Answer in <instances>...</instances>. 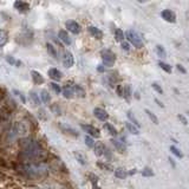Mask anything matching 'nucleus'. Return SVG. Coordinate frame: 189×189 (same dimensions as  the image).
<instances>
[{
    "instance_id": "nucleus-1",
    "label": "nucleus",
    "mask_w": 189,
    "mask_h": 189,
    "mask_svg": "<svg viewBox=\"0 0 189 189\" xmlns=\"http://www.w3.org/2000/svg\"><path fill=\"white\" fill-rule=\"evenodd\" d=\"M18 171L27 178L40 180L49 174V168L45 163L38 162V161H30V162H24L22 164H19Z\"/></svg>"
},
{
    "instance_id": "nucleus-2",
    "label": "nucleus",
    "mask_w": 189,
    "mask_h": 189,
    "mask_svg": "<svg viewBox=\"0 0 189 189\" xmlns=\"http://www.w3.org/2000/svg\"><path fill=\"white\" fill-rule=\"evenodd\" d=\"M19 148L22 155L26 160H34L43 155V148L40 143L32 137H24L19 140Z\"/></svg>"
},
{
    "instance_id": "nucleus-3",
    "label": "nucleus",
    "mask_w": 189,
    "mask_h": 189,
    "mask_svg": "<svg viewBox=\"0 0 189 189\" xmlns=\"http://www.w3.org/2000/svg\"><path fill=\"white\" fill-rule=\"evenodd\" d=\"M127 38H128V40L131 43V44L135 46V47H137V49H142L143 47V40H142V38L140 37V34L137 33L136 31H133V30H129V31H127Z\"/></svg>"
},
{
    "instance_id": "nucleus-4",
    "label": "nucleus",
    "mask_w": 189,
    "mask_h": 189,
    "mask_svg": "<svg viewBox=\"0 0 189 189\" xmlns=\"http://www.w3.org/2000/svg\"><path fill=\"white\" fill-rule=\"evenodd\" d=\"M100 56H102L103 64L105 66H109V67L113 66V64L116 62V56H115V53L112 51H110V50H103L100 52Z\"/></svg>"
},
{
    "instance_id": "nucleus-5",
    "label": "nucleus",
    "mask_w": 189,
    "mask_h": 189,
    "mask_svg": "<svg viewBox=\"0 0 189 189\" xmlns=\"http://www.w3.org/2000/svg\"><path fill=\"white\" fill-rule=\"evenodd\" d=\"M29 131V125L25 122H17L12 127V133L14 136H22Z\"/></svg>"
},
{
    "instance_id": "nucleus-6",
    "label": "nucleus",
    "mask_w": 189,
    "mask_h": 189,
    "mask_svg": "<svg viewBox=\"0 0 189 189\" xmlns=\"http://www.w3.org/2000/svg\"><path fill=\"white\" fill-rule=\"evenodd\" d=\"M80 127H82V129H83L85 133H88V135H89L90 137H95V138H100V130H98L97 128H95L93 125H90V124H82Z\"/></svg>"
},
{
    "instance_id": "nucleus-7",
    "label": "nucleus",
    "mask_w": 189,
    "mask_h": 189,
    "mask_svg": "<svg viewBox=\"0 0 189 189\" xmlns=\"http://www.w3.org/2000/svg\"><path fill=\"white\" fill-rule=\"evenodd\" d=\"M65 26H66V29L71 33L78 34L80 32V25L77 22H75V20H67L65 22Z\"/></svg>"
},
{
    "instance_id": "nucleus-8",
    "label": "nucleus",
    "mask_w": 189,
    "mask_h": 189,
    "mask_svg": "<svg viewBox=\"0 0 189 189\" xmlns=\"http://www.w3.org/2000/svg\"><path fill=\"white\" fill-rule=\"evenodd\" d=\"M73 63H75V59H73L72 53L70 51H65L64 56H63V65L66 69H70V67L73 66Z\"/></svg>"
},
{
    "instance_id": "nucleus-9",
    "label": "nucleus",
    "mask_w": 189,
    "mask_h": 189,
    "mask_svg": "<svg viewBox=\"0 0 189 189\" xmlns=\"http://www.w3.org/2000/svg\"><path fill=\"white\" fill-rule=\"evenodd\" d=\"M93 115L102 122H105L109 118V113L105 111L104 109H102V108H95L93 109Z\"/></svg>"
},
{
    "instance_id": "nucleus-10",
    "label": "nucleus",
    "mask_w": 189,
    "mask_h": 189,
    "mask_svg": "<svg viewBox=\"0 0 189 189\" xmlns=\"http://www.w3.org/2000/svg\"><path fill=\"white\" fill-rule=\"evenodd\" d=\"M161 15H162V18L168 22H176V15H175V13L173 11H170V10H163L162 13H161Z\"/></svg>"
},
{
    "instance_id": "nucleus-11",
    "label": "nucleus",
    "mask_w": 189,
    "mask_h": 189,
    "mask_svg": "<svg viewBox=\"0 0 189 189\" xmlns=\"http://www.w3.org/2000/svg\"><path fill=\"white\" fill-rule=\"evenodd\" d=\"M14 8H15L17 11L24 13V12L30 11V5H29L27 2H25V1H19V0H18V1L14 2Z\"/></svg>"
},
{
    "instance_id": "nucleus-12",
    "label": "nucleus",
    "mask_w": 189,
    "mask_h": 189,
    "mask_svg": "<svg viewBox=\"0 0 189 189\" xmlns=\"http://www.w3.org/2000/svg\"><path fill=\"white\" fill-rule=\"evenodd\" d=\"M49 77L51 78V79H53V80L58 82V80H60L63 78V73L58 69H50L49 70Z\"/></svg>"
},
{
    "instance_id": "nucleus-13",
    "label": "nucleus",
    "mask_w": 189,
    "mask_h": 189,
    "mask_svg": "<svg viewBox=\"0 0 189 189\" xmlns=\"http://www.w3.org/2000/svg\"><path fill=\"white\" fill-rule=\"evenodd\" d=\"M111 143L118 153L122 154V153H124V151H127V145H125L124 142H121V141H118V140H112Z\"/></svg>"
},
{
    "instance_id": "nucleus-14",
    "label": "nucleus",
    "mask_w": 189,
    "mask_h": 189,
    "mask_svg": "<svg viewBox=\"0 0 189 189\" xmlns=\"http://www.w3.org/2000/svg\"><path fill=\"white\" fill-rule=\"evenodd\" d=\"M58 38L64 43V44L66 45H71L72 43V40H71V38H70V35L67 33L65 30H62V31H59V33H58Z\"/></svg>"
},
{
    "instance_id": "nucleus-15",
    "label": "nucleus",
    "mask_w": 189,
    "mask_h": 189,
    "mask_svg": "<svg viewBox=\"0 0 189 189\" xmlns=\"http://www.w3.org/2000/svg\"><path fill=\"white\" fill-rule=\"evenodd\" d=\"M59 128L64 131L65 133H70V135H72V136H76L78 137V133L73 129V128H71L70 125H67V124H64V123H59Z\"/></svg>"
},
{
    "instance_id": "nucleus-16",
    "label": "nucleus",
    "mask_w": 189,
    "mask_h": 189,
    "mask_svg": "<svg viewBox=\"0 0 189 189\" xmlns=\"http://www.w3.org/2000/svg\"><path fill=\"white\" fill-rule=\"evenodd\" d=\"M93 151H95V154L97 156H102L105 154V151H106V148H105V145L103 144V143H96V144L93 145Z\"/></svg>"
},
{
    "instance_id": "nucleus-17",
    "label": "nucleus",
    "mask_w": 189,
    "mask_h": 189,
    "mask_svg": "<svg viewBox=\"0 0 189 189\" xmlns=\"http://www.w3.org/2000/svg\"><path fill=\"white\" fill-rule=\"evenodd\" d=\"M88 30H89L90 34L92 37H95L96 39H102L103 38V32L100 31L98 27H96V26H89Z\"/></svg>"
},
{
    "instance_id": "nucleus-18",
    "label": "nucleus",
    "mask_w": 189,
    "mask_h": 189,
    "mask_svg": "<svg viewBox=\"0 0 189 189\" xmlns=\"http://www.w3.org/2000/svg\"><path fill=\"white\" fill-rule=\"evenodd\" d=\"M31 75H32V79H33L34 84L39 85V84H43V83L45 82L44 77L42 76V73H40V72H38V71H32V72H31Z\"/></svg>"
},
{
    "instance_id": "nucleus-19",
    "label": "nucleus",
    "mask_w": 189,
    "mask_h": 189,
    "mask_svg": "<svg viewBox=\"0 0 189 189\" xmlns=\"http://www.w3.org/2000/svg\"><path fill=\"white\" fill-rule=\"evenodd\" d=\"M62 93H63V96L65 97V98H72L73 96H75V93H73V88L71 86V85H65L63 89H62Z\"/></svg>"
},
{
    "instance_id": "nucleus-20",
    "label": "nucleus",
    "mask_w": 189,
    "mask_h": 189,
    "mask_svg": "<svg viewBox=\"0 0 189 189\" xmlns=\"http://www.w3.org/2000/svg\"><path fill=\"white\" fill-rule=\"evenodd\" d=\"M29 97H30V100H31V102H32V104H33L34 106H39V105H40L42 100H40L39 97H38V93H37V92L31 91L30 95H29Z\"/></svg>"
},
{
    "instance_id": "nucleus-21",
    "label": "nucleus",
    "mask_w": 189,
    "mask_h": 189,
    "mask_svg": "<svg viewBox=\"0 0 189 189\" xmlns=\"http://www.w3.org/2000/svg\"><path fill=\"white\" fill-rule=\"evenodd\" d=\"M72 88H73V93H76L78 97H80V98H84L85 97V90L83 89L80 85L75 84Z\"/></svg>"
},
{
    "instance_id": "nucleus-22",
    "label": "nucleus",
    "mask_w": 189,
    "mask_h": 189,
    "mask_svg": "<svg viewBox=\"0 0 189 189\" xmlns=\"http://www.w3.org/2000/svg\"><path fill=\"white\" fill-rule=\"evenodd\" d=\"M127 116H128V118H129V122L131 123V124H133L137 129H140L141 128V124H140V122H138V120L135 117V115H133L131 111H128V113H127Z\"/></svg>"
},
{
    "instance_id": "nucleus-23",
    "label": "nucleus",
    "mask_w": 189,
    "mask_h": 189,
    "mask_svg": "<svg viewBox=\"0 0 189 189\" xmlns=\"http://www.w3.org/2000/svg\"><path fill=\"white\" fill-rule=\"evenodd\" d=\"M115 176L117 178L124 180L128 176V171L125 169H123V168H117V169H115Z\"/></svg>"
},
{
    "instance_id": "nucleus-24",
    "label": "nucleus",
    "mask_w": 189,
    "mask_h": 189,
    "mask_svg": "<svg viewBox=\"0 0 189 189\" xmlns=\"http://www.w3.org/2000/svg\"><path fill=\"white\" fill-rule=\"evenodd\" d=\"M7 42H8V34H7V32L4 31V30H0V47L5 46L7 44Z\"/></svg>"
},
{
    "instance_id": "nucleus-25",
    "label": "nucleus",
    "mask_w": 189,
    "mask_h": 189,
    "mask_svg": "<svg viewBox=\"0 0 189 189\" xmlns=\"http://www.w3.org/2000/svg\"><path fill=\"white\" fill-rule=\"evenodd\" d=\"M46 49H47V52L53 57L55 59H58V52H57V49L51 44V43H47L46 44Z\"/></svg>"
},
{
    "instance_id": "nucleus-26",
    "label": "nucleus",
    "mask_w": 189,
    "mask_h": 189,
    "mask_svg": "<svg viewBox=\"0 0 189 189\" xmlns=\"http://www.w3.org/2000/svg\"><path fill=\"white\" fill-rule=\"evenodd\" d=\"M40 100L43 103H45V104H49L51 102V96H50V93L46 90H42V92H40Z\"/></svg>"
},
{
    "instance_id": "nucleus-27",
    "label": "nucleus",
    "mask_w": 189,
    "mask_h": 189,
    "mask_svg": "<svg viewBox=\"0 0 189 189\" xmlns=\"http://www.w3.org/2000/svg\"><path fill=\"white\" fill-rule=\"evenodd\" d=\"M131 96V89L128 84H124L123 85V89H122V97H124L125 100H129Z\"/></svg>"
},
{
    "instance_id": "nucleus-28",
    "label": "nucleus",
    "mask_w": 189,
    "mask_h": 189,
    "mask_svg": "<svg viewBox=\"0 0 189 189\" xmlns=\"http://www.w3.org/2000/svg\"><path fill=\"white\" fill-rule=\"evenodd\" d=\"M75 157L80 164H83V166L86 164V156L83 155L80 151H75Z\"/></svg>"
},
{
    "instance_id": "nucleus-29",
    "label": "nucleus",
    "mask_w": 189,
    "mask_h": 189,
    "mask_svg": "<svg viewBox=\"0 0 189 189\" xmlns=\"http://www.w3.org/2000/svg\"><path fill=\"white\" fill-rule=\"evenodd\" d=\"M97 167L100 168L102 170H106V171H113V167L110 163L106 162H97Z\"/></svg>"
},
{
    "instance_id": "nucleus-30",
    "label": "nucleus",
    "mask_w": 189,
    "mask_h": 189,
    "mask_svg": "<svg viewBox=\"0 0 189 189\" xmlns=\"http://www.w3.org/2000/svg\"><path fill=\"white\" fill-rule=\"evenodd\" d=\"M125 127H127V129L129 130V133H131L133 135H138L140 133V129H137L133 124H131L130 122H127L125 123Z\"/></svg>"
},
{
    "instance_id": "nucleus-31",
    "label": "nucleus",
    "mask_w": 189,
    "mask_h": 189,
    "mask_svg": "<svg viewBox=\"0 0 189 189\" xmlns=\"http://www.w3.org/2000/svg\"><path fill=\"white\" fill-rule=\"evenodd\" d=\"M156 53H157V56L161 57V58H166V56H167V52H166V50H164V47L162 45H157L156 46Z\"/></svg>"
},
{
    "instance_id": "nucleus-32",
    "label": "nucleus",
    "mask_w": 189,
    "mask_h": 189,
    "mask_svg": "<svg viewBox=\"0 0 189 189\" xmlns=\"http://www.w3.org/2000/svg\"><path fill=\"white\" fill-rule=\"evenodd\" d=\"M104 128L109 131L110 135H112V136H117V130H116V128H115L113 125H111L110 123H104Z\"/></svg>"
},
{
    "instance_id": "nucleus-33",
    "label": "nucleus",
    "mask_w": 189,
    "mask_h": 189,
    "mask_svg": "<svg viewBox=\"0 0 189 189\" xmlns=\"http://www.w3.org/2000/svg\"><path fill=\"white\" fill-rule=\"evenodd\" d=\"M115 37H116V40H118V42H124V33H123L122 30L117 29V30L115 31Z\"/></svg>"
},
{
    "instance_id": "nucleus-34",
    "label": "nucleus",
    "mask_w": 189,
    "mask_h": 189,
    "mask_svg": "<svg viewBox=\"0 0 189 189\" xmlns=\"http://www.w3.org/2000/svg\"><path fill=\"white\" fill-rule=\"evenodd\" d=\"M158 66L161 67L162 70H164L166 72H168V73H170V72H171V66H170V65H168L167 63H164V62H161V60H160V62H158Z\"/></svg>"
},
{
    "instance_id": "nucleus-35",
    "label": "nucleus",
    "mask_w": 189,
    "mask_h": 189,
    "mask_svg": "<svg viewBox=\"0 0 189 189\" xmlns=\"http://www.w3.org/2000/svg\"><path fill=\"white\" fill-rule=\"evenodd\" d=\"M145 113L148 115V117L153 121V123H155V124H158V118L155 116V113L154 112H151L150 110H148V109H145Z\"/></svg>"
},
{
    "instance_id": "nucleus-36",
    "label": "nucleus",
    "mask_w": 189,
    "mask_h": 189,
    "mask_svg": "<svg viewBox=\"0 0 189 189\" xmlns=\"http://www.w3.org/2000/svg\"><path fill=\"white\" fill-rule=\"evenodd\" d=\"M154 175V171L151 170V168H144L143 170H142V176H144V177H150V176H153Z\"/></svg>"
},
{
    "instance_id": "nucleus-37",
    "label": "nucleus",
    "mask_w": 189,
    "mask_h": 189,
    "mask_svg": "<svg viewBox=\"0 0 189 189\" xmlns=\"http://www.w3.org/2000/svg\"><path fill=\"white\" fill-rule=\"evenodd\" d=\"M170 151H171V153H173V154H174L175 156L180 157V158H182V157H183V154H182V153L178 150L176 147H174V145H171V147H170Z\"/></svg>"
},
{
    "instance_id": "nucleus-38",
    "label": "nucleus",
    "mask_w": 189,
    "mask_h": 189,
    "mask_svg": "<svg viewBox=\"0 0 189 189\" xmlns=\"http://www.w3.org/2000/svg\"><path fill=\"white\" fill-rule=\"evenodd\" d=\"M51 110H52L53 113H56V115H62L60 106H59L58 104H52V105H51Z\"/></svg>"
},
{
    "instance_id": "nucleus-39",
    "label": "nucleus",
    "mask_w": 189,
    "mask_h": 189,
    "mask_svg": "<svg viewBox=\"0 0 189 189\" xmlns=\"http://www.w3.org/2000/svg\"><path fill=\"white\" fill-rule=\"evenodd\" d=\"M84 141H85V143H86L88 147H90V148H93V145H95V141L92 140V137H90V136H85Z\"/></svg>"
},
{
    "instance_id": "nucleus-40",
    "label": "nucleus",
    "mask_w": 189,
    "mask_h": 189,
    "mask_svg": "<svg viewBox=\"0 0 189 189\" xmlns=\"http://www.w3.org/2000/svg\"><path fill=\"white\" fill-rule=\"evenodd\" d=\"M50 85H51V88H52V90H53V91L56 92L57 95H59V93L62 92V88H60V85H58L57 83H51Z\"/></svg>"
},
{
    "instance_id": "nucleus-41",
    "label": "nucleus",
    "mask_w": 189,
    "mask_h": 189,
    "mask_svg": "<svg viewBox=\"0 0 189 189\" xmlns=\"http://www.w3.org/2000/svg\"><path fill=\"white\" fill-rule=\"evenodd\" d=\"M151 86H153V89L155 90L156 92H158V93H161V95L163 93V90H162V88H161L157 83H153V84H151Z\"/></svg>"
},
{
    "instance_id": "nucleus-42",
    "label": "nucleus",
    "mask_w": 189,
    "mask_h": 189,
    "mask_svg": "<svg viewBox=\"0 0 189 189\" xmlns=\"http://www.w3.org/2000/svg\"><path fill=\"white\" fill-rule=\"evenodd\" d=\"M6 60H7V63H8V64H11V65H15V63H17V60H15V59H14L12 56L6 57Z\"/></svg>"
},
{
    "instance_id": "nucleus-43",
    "label": "nucleus",
    "mask_w": 189,
    "mask_h": 189,
    "mask_svg": "<svg viewBox=\"0 0 189 189\" xmlns=\"http://www.w3.org/2000/svg\"><path fill=\"white\" fill-rule=\"evenodd\" d=\"M176 69H177L181 73H183V75H186V73H187V70L182 66V65H180V64H177V65H176Z\"/></svg>"
},
{
    "instance_id": "nucleus-44",
    "label": "nucleus",
    "mask_w": 189,
    "mask_h": 189,
    "mask_svg": "<svg viewBox=\"0 0 189 189\" xmlns=\"http://www.w3.org/2000/svg\"><path fill=\"white\" fill-rule=\"evenodd\" d=\"M122 49L125 50V51H129L130 50V45L128 44L127 42H122Z\"/></svg>"
},
{
    "instance_id": "nucleus-45",
    "label": "nucleus",
    "mask_w": 189,
    "mask_h": 189,
    "mask_svg": "<svg viewBox=\"0 0 189 189\" xmlns=\"http://www.w3.org/2000/svg\"><path fill=\"white\" fill-rule=\"evenodd\" d=\"M178 120H181V122L183 123L184 125H187V124H188V121H187V118H186L184 116H182V115H178Z\"/></svg>"
},
{
    "instance_id": "nucleus-46",
    "label": "nucleus",
    "mask_w": 189,
    "mask_h": 189,
    "mask_svg": "<svg viewBox=\"0 0 189 189\" xmlns=\"http://www.w3.org/2000/svg\"><path fill=\"white\" fill-rule=\"evenodd\" d=\"M89 177L91 178V181H92V183H97V181H98V177L96 176V175H93V174H90Z\"/></svg>"
},
{
    "instance_id": "nucleus-47",
    "label": "nucleus",
    "mask_w": 189,
    "mask_h": 189,
    "mask_svg": "<svg viewBox=\"0 0 189 189\" xmlns=\"http://www.w3.org/2000/svg\"><path fill=\"white\" fill-rule=\"evenodd\" d=\"M122 89H123V85H118V88H117V93H118L120 97H122Z\"/></svg>"
},
{
    "instance_id": "nucleus-48",
    "label": "nucleus",
    "mask_w": 189,
    "mask_h": 189,
    "mask_svg": "<svg viewBox=\"0 0 189 189\" xmlns=\"http://www.w3.org/2000/svg\"><path fill=\"white\" fill-rule=\"evenodd\" d=\"M97 70H98L100 72H104V71H105V67H103V65H98Z\"/></svg>"
},
{
    "instance_id": "nucleus-49",
    "label": "nucleus",
    "mask_w": 189,
    "mask_h": 189,
    "mask_svg": "<svg viewBox=\"0 0 189 189\" xmlns=\"http://www.w3.org/2000/svg\"><path fill=\"white\" fill-rule=\"evenodd\" d=\"M155 102L157 103V104H158V105H160V106H162V108H163V104H162V103H161V102H160L158 100H155Z\"/></svg>"
},
{
    "instance_id": "nucleus-50",
    "label": "nucleus",
    "mask_w": 189,
    "mask_h": 189,
    "mask_svg": "<svg viewBox=\"0 0 189 189\" xmlns=\"http://www.w3.org/2000/svg\"><path fill=\"white\" fill-rule=\"evenodd\" d=\"M135 173H136V169H133V170H131V171H130V173H129V174H130V175H133V174H135Z\"/></svg>"
}]
</instances>
